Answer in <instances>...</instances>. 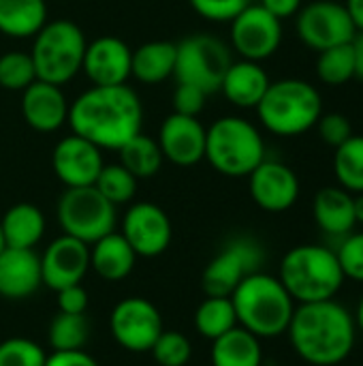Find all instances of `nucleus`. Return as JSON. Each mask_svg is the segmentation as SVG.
I'll list each match as a JSON object with an SVG mask.
<instances>
[{"label": "nucleus", "mask_w": 363, "mask_h": 366, "mask_svg": "<svg viewBox=\"0 0 363 366\" xmlns=\"http://www.w3.org/2000/svg\"><path fill=\"white\" fill-rule=\"evenodd\" d=\"M118 152H120V165H124L137 180L156 176L165 161L158 142L143 133L128 139Z\"/></svg>", "instance_id": "obj_29"}, {"label": "nucleus", "mask_w": 363, "mask_h": 366, "mask_svg": "<svg viewBox=\"0 0 363 366\" xmlns=\"http://www.w3.org/2000/svg\"><path fill=\"white\" fill-rule=\"evenodd\" d=\"M208 94L190 84H178L173 92V112L182 116H199L205 107Z\"/></svg>", "instance_id": "obj_41"}, {"label": "nucleus", "mask_w": 363, "mask_h": 366, "mask_svg": "<svg viewBox=\"0 0 363 366\" xmlns=\"http://www.w3.org/2000/svg\"><path fill=\"white\" fill-rule=\"evenodd\" d=\"M282 41V24L261 4H248L231 19V45L244 58L261 62L274 56Z\"/></svg>", "instance_id": "obj_12"}, {"label": "nucleus", "mask_w": 363, "mask_h": 366, "mask_svg": "<svg viewBox=\"0 0 363 366\" xmlns=\"http://www.w3.org/2000/svg\"><path fill=\"white\" fill-rule=\"evenodd\" d=\"M295 28L297 36L317 51L351 43L357 34L347 6L334 0H312L300 9Z\"/></svg>", "instance_id": "obj_10"}, {"label": "nucleus", "mask_w": 363, "mask_h": 366, "mask_svg": "<svg viewBox=\"0 0 363 366\" xmlns=\"http://www.w3.org/2000/svg\"><path fill=\"white\" fill-rule=\"evenodd\" d=\"M336 257L344 272V279L363 283V232H351L336 249Z\"/></svg>", "instance_id": "obj_38"}, {"label": "nucleus", "mask_w": 363, "mask_h": 366, "mask_svg": "<svg viewBox=\"0 0 363 366\" xmlns=\"http://www.w3.org/2000/svg\"><path fill=\"white\" fill-rule=\"evenodd\" d=\"M68 101L60 86L34 79L21 92V116L39 133H53L68 120Z\"/></svg>", "instance_id": "obj_20"}, {"label": "nucleus", "mask_w": 363, "mask_h": 366, "mask_svg": "<svg viewBox=\"0 0 363 366\" xmlns=\"http://www.w3.org/2000/svg\"><path fill=\"white\" fill-rule=\"evenodd\" d=\"M205 133L208 129L195 116L169 114L160 124L158 146L163 159L180 167L197 165L205 159Z\"/></svg>", "instance_id": "obj_18"}, {"label": "nucleus", "mask_w": 363, "mask_h": 366, "mask_svg": "<svg viewBox=\"0 0 363 366\" xmlns=\"http://www.w3.org/2000/svg\"><path fill=\"white\" fill-rule=\"evenodd\" d=\"M235 326H237V315L229 296H208L195 313L197 332L210 341L223 337Z\"/></svg>", "instance_id": "obj_30"}, {"label": "nucleus", "mask_w": 363, "mask_h": 366, "mask_svg": "<svg viewBox=\"0 0 363 366\" xmlns=\"http://www.w3.org/2000/svg\"><path fill=\"white\" fill-rule=\"evenodd\" d=\"M317 127H319L321 139L327 146H334V148L342 146L349 137L355 135L353 127H351V122H349V118L344 114H325V116L319 118Z\"/></svg>", "instance_id": "obj_40"}, {"label": "nucleus", "mask_w": 363, "mask_h": 366, "mask_svg": "<svg viewBox=\"0 0 363 366\" xmlns=\"http://www.w3.org/2000/svg\"><path fill=\"white\" fill-rule=\"evenodd\" d=\"M6 244H4V236H2V227H0V251L4 249Z\"/></svg>", "instance_id": "obj_49"}, {"label": "nucleus", "mask_w": 363, "mask_h": 366, "mask_svg": "<svg viewBox=\"0 0 363 366\" xmlns=\"http://www.w3.org/2000/svg\"><path fill=\"white\" fill-rule=\"evenodd\" d=\"M355 326H357V330L363 335V296L359 298V302H357V311H355Z\"/></svg>", "instance_id": "obj_48"}, {"label": "nucleus", "mask_w": 363, "mask_h": 366, "mask_svg": "<svg viewBox=\"0 0 363 366\" xmlns=\"http://www.w3.org/2000/svg\"><path fill=\"white\" fill-rule=\"evenodd\" d=\"M137 262V253L126 242V238L118 232L103 236L92 242L90 249V268L105 281H122L126 279Z\"/></svg>", "instance_id": "obj_24"}, {"label": "nucleus", "mask_w": 363, "mask_h": 366, "mask_svg": "<svg viewBox=\"0 0 363 366\" xmlns=\"http://www.w3.org/2000/svg\"><path fill=\"white\" fill-rule=\"evenodd\" d=\"M190 6L210 21H231L252 0H188Z\"/></svg>", "instance_id": "obj_39"}, {"label": "nucleus", "mask_w": 363, "mask_h": 366, "mask_svg": "<svg viewBox=\"0 0 363 366\" xmlns=\"http://www.w3.org/2000/svg\"><path fill=\"white\" fill-rule=\"evenodd\" d=\"M45 366H98V362L88 356L83 350L79 352H53L47 356Z\"/></svg>", "instance_id": "obj_43"}, {"label": "nucleus", "mask_w": 363, "mask_h": 366, "mask_svg": "<svg viewBox=\"0 0 363 366\" xmlns=\"http://www.w3.org/2000/svg\"><path fill=\"white\" fill-rule=\"evenodd\" d=\"M36 79L30 54L9 51L0 56V88L9 92H24Z\"/></svg>", "instance_id": "obj_35"}, {"label": "nucleus", "mask_w": 363, "mask_h": 366, "mask_svg": "<svg viewBox=\"0 0 363 366\" xmlns=\"http://www.w3.org/2000/svg\"><path fill=\"white\" fill-rule=\"evenodd\" d=\"M263 347L261 339L242 326L231 328L212 341V366H261Z\"/></svg>", "instance_id": "obj_25"}, {"label": "nucleus", "mask_w": 363, "mask_h": 366, "mask_svg": "<svg viewBox=\"0 0 363 366\" xmlns=\"http://www.w3.org/2000/svg\"><path fill=\"white\" fill-rule=\"evenodd\" d=\"M317 75L327 86H342L351 81L355 77V58H353L351 43L319 51Z\"/></svg>", "instance_id": "obj_33"}, {"label": "nucleus", "mask_w": 363, "mask_h": 366, "mask_svg": "<svg viewBox=\"0 0 363 366\" xmlns=\"http://www.w3.org/2000/svg\"><path fill=\"white\" fill-rule=\"evenodd\" d=\"M255 109L270 133L295 137L317 127L323 116V99L312 84L291 77L272 81Z\"/></svg>", "instance_id": "obj_5"}, {"label": "nucleus", "mask_w": 363, "mask_h": 366, "mask_svg": "<svg viewBox=\"0 0 363 366\" xmlns=\"http://www.w3.org/2000/svg\"><path fill=\"white\" fill-rule=\"evenodd\" d=\"M90 268V244L62 234L41 255L43 285L58 292L83 281Z\"/></svg>", "instance_id": "obj_16"}, {"label": "nucleus", "mask_w": 363, "mask_h": 366, "mask_svg": "<svg viewBox=\"0 0 363 366\" xmlns=\"http://www.w3.org/2000/svg\"><path fill=\"white\" fill-rule=\"evenodd\" d=\"M344 6L351 15L353 24H355L357 32H363V0H347Z\"/></svg>", "instance_id": "obj_46"}, {"label": "nucleus", "mask_w": 363, "mask_h": 366, "mask_svg": "<svg viewBox=\"0 0 363 366\" xmlns=\"http://www.w3.org/2000/svg\"><path fill=\"white\" fill-rule=\"evenodd\" d=\"M47 24L45 0H0V32L11 39L34 36Z\"/></svg>", "instance_id": "obj_28"}, {"label": "nucleus", "mask_w": 363, "mask_h": 366, "mask_svg": "<svg viewBox=\"0 0 363 366\" xmlns=\"http://www.w3.org/2000/svg\"><path fill=\"white\" fill-rule=\"evenodd\" d=\"M103 165L101 148L75 133L60 139L51 152V167L66 189L92 187Z\"/></svg>", "instance_id": "obj_15"}, {"label": "nucleus", "mask_w": 363, "mask_h": 366, "mask_svg": "<svg viewBox=\"0 0 363 366\" xmlns=\"http://www.w3.org/2000/svg\"><path fill=\"white\" fill-rule=\"evenodd\" d=\"M118 345L128 352H150L163 332L160 311L145 298H126L118 302L109 320Z\"/></svg>", "instance_id": "obj_13"}, {"label": "nucleus", "mask_w": 363, "mask_h": 366, "mask_svg": "<svg viewBox=\"0 0 363 366\" xmlns=\"http://www.w3.org/2000/svg\"><path fill=\"white\" fill-rule=\"evenodd\" d=\"M58 223L66 236L92 244L116 232V206L94 184L66 189L58 202Z\"/></svg>", "instance_id": "obj_9"}, {"label": "nucleus", "mask_w": 363, "mask_h": 366, "mask_svg": "<svg viewBox=\"0 0 363 366\" xmlns=\"http://www.w3.org/2000/svg\"><path fill=\"white\" fill-rule=\"evenodd\" d=\"M353 58H355V77L363 79V32H357L351 41Z\"/></svg>", "instance_id": "obj_45"}, {"label": "nucleus", "mask_w": 363, "mask_h": 366, "mask_svg": "<svg viewBox=\"0 0 363 366\" xmlns=\"http://www.w3.org/2000/svg\"><path fill=\"white\" fill-rule=\"evenodd\" d=\"M43 285L41 257L34 249L4 247L0 251V296L21 300L32 296Z\"/></svg>", "instance_id": "obj_21"}, {"label": "nucleus", "mask_w": 363, "mask_h": 366, "mask_svg": "<svg viewBox=\"0 0 363 366\" xmlns=\"http://www.w3.org/2000/svg\"><path fill=\"white\" fill-rule=\"evenodd\" d=\"M0 227L6 247L34 249L45 234V217L34 204H15L4 212Z\"/></svg>", "instance_id": "obj_26"}, {"label": "nucleus", "mask_w": 363, "mask_h": 366, "mask_svg": "<svg viewBox=\"0 0 363 366\" xmlns=\"http://www.w3.org/2000/svg\"><path fill=\"white\" fill-rule=\"evenodd\" d=\"M334 172L342 189L353 195L363 193V135H353L336 148Z\"/></svg>", "instance_id": "obj_32"}, {"label": "nucleus", "mask_w": 363, "mask_h": 366, "mask_svg": "<svg viewBox=\"0 0 363 366\" xmlns=\"http://www.w3.org/2000/svg\"><path fill=\"white\" fill-rule=\"evenodd\" d=\"M150 354L160 366H186L193 356V345L186 335L178 330H163Z\"/></svg>", "instance_id": "obj_36"}, {"label": "nucleus", "mask_w": 363, "mask_h": 366, "mask_svg": "<svg viewBox=\"0 0 363 366\" xmlns=\"http://www.w3.org/2000/svg\"><path fill=\"white\" fill-rule=\"evenodd\" d=\"M175 79L178 84H190L205 94L220 90L223 79L231 66V49L212 34H190L175 43Z\"/></svg>", "instance_id": "obj_8"}, {"label": "nucleus", "mask_w": 363, "mask_h": 366, "mask_svg": "<svg viewBox=\"0 0 363 366\" xmlns=\"http://www.w3.org/2000/svg\"><path fill=\"white\" fill-rule=\"evenodd\" d=\"M263 264L261 247L250 238L231 240L203 270L201 287L205 296H231L233 290Z\"/></svg>", "instance_id": "obj_11"}, {"label": "nucleus", "mask_w": 363, "mask_h": 366, "mask_svg": "<svg viewBox=\"0 0 363 366\" xmlns=\"http://www.w3.org/2000/svg\"><path fill=\"white\" fill-rule=\"evenodd\" d=\"M353 210H355V221H357V225H359V223L363 225V193L353 195Z\"/></svg>", "instance_id": "obj_47"}, {"label": "nucleus", "mask_w": 363, "mask_h": 366, "mask_svg": "<svg viewBox=\"0 0 363 366\" xmlns=\"http://www.w3.org/2000/svg\"><path fill=\"white\" fill-rule=\"evenodd\" d=\"M237 315V326L259 339H276L287 332L295 300L278 277L252 272L229 296Z\"/></svg>", "instance_id": "obj_3"}, {"label": "nucleus", "mask_w": 363, "mask_h": 366, "mask_svg": "<svg viewBox=\"0 0 363 366\" xmlns=\"http://www.w3.org/2000/svg\"><path fill=\"white\" fill-rule=\"evenodd\" d=\"M312 217L325 234L344 238L357 225L353 210V193L342 187L321 189L312 202Z\"/></svg>", "instance_id": "obj_23"}, {"label": "nucleus", "mask_w": 363, "mask_h": 366, "mask_svg": "<svg viewBox=\"0 0 363 366\" xmlns=\"http://www.w3.org/2000/svg\"><path fill=\"white\" fill-rule=\"evenodd\" d=\"M47 337L53 352H79L90 339V322L86 313L75 315L58 311V315L49 324Z\"/></svg>", "instance_id": "obj_31"}, {"label": "nucleus", "mask_w": 363, "mask_h": 366, "mask_svg": "<svg viewBox=\"0 0 363 366\" xmlns=\"http://www.w3.org/2000/svg\"><path fill=\"white\" fill-rule=\"evenodd\" d=\"M56 294H58V311L60 313H75V315H79V313L88 311L90 298H88V292L83 290L81 283L62 287Z\"/></svg>", "instance_id": "obj_42"}, {"label": "nucleus", "mask_w": 363, "mask_h": 366, "mask_svg": "<svg viewBox=\"0 0 363 366\" xmlns=\"http://www.w3.org/2000/svg\"><path fill=\"white\" fill-rule=\"evenodd\" d=\"M205 159L218 174L244 178L265 161V144L252 122L225 116L205 133Z\"/></svg>", "instance_id": "obj_6"}, {"label": "nucleus", "mask_w": 363, "mask_h": 366, "mask_svg": "<svg viewBox=\"0 0 363 366\" xmlns=\"http://www.w3.org/2000/svg\"><path fill=\"white\" fill-rule=\"evenodd\" d=\"M86 34L81 28L68 19L47 21L32 43L30 58L34 62L36 79L62 86L71 81L83 64L86 54Z\"/></svg>", "instance_id": "obj_7"}, {"label": "nucleus", "mask_w": 363, "mask_h": 366, "mask_svg": "<svg viewBox=\"0 0 363 366\" xmlns=\"http://www.w3.org/2000/svg\"><path fill=\"white\" fill-rule=\"evenodd\" d=\"M270 84L272 81L259 62L242 58L240 62H231L220 90L235 107L252 109L261 103Z\"/></svg>", "instance_id": "obj_22"}, {"label": "nucleus", "mask_w": 363, "mask_h": 366, "mask_svg": "<svg viewBox=\"0 0 363 366\" xmlns=\"http://www.w3.org/2000/svg\"><path fill=\"white\" fill-rule=\"evenodd\" d=\"M278 279L297 305L334 300L347 281L336 251L321 244H300L287 251Z\"/></svg>", "instance_id": "obj_4"}, {"label": "nucleus", "mask_w": 363, "mask_h": 366, "mask_svg": "<svg viewBox=\"0 0 363 366\" xmlns=\"http://www.w3.org/2000/svg\"><path fill=\"white\" fill-rule=\"evenodd\" d=\"M47 354L30 339L13 337L0 343V366H45Z\"/></svg>", "instance_id": "obj_37"}, {"label": "nucleus", "mask_w": 363, "mask_h": 366, "mask_svg": "<svg viewBox=\"0 0 363 366\" xmlns=\"http://www.w3.org/2000/svg\"><path fill=\"white\" fill-rule=\"evenodd\" d=\"M120 234L133 247L137 257H156L169 249L173 227L160 206L139 202L126 210Z\"/></svg>", "instance_id": "obj_14"}, {"label": "nucleus", "mask_w": 363, "mask_h": 366, "mask_svg": "<svg viewBox=\"0 0 363 366\" xmlns=\"http://www.w3.org/2000/svg\"><path fill=\"white\" fill-rule=\"evenodd\" d=\"M248 180L252 202L265 212H285L300 197L297 174L280 161H263Z\"/></svg>", "instance_id": "obj_17"}, {"label": "nucleus", "mask_w": 363, "mask_h": 366, "mask_svg": "<svg viewBox=\"0 0 363 366\" xmlns=\"http://www.w3.org/2000/svg\"><path fill=\"white\" fill-rule=\"evenodd\" d=\"M94 187L105 199H109L113 206H120V204H128L135 197L137 178L124 165L113 163V165H103Z\"/></svg>", "instance_id": "obj_34"}, {"label": "nucleus", "mask_w": 363, "mask_h": 366, "mask_svg": "<svg viewBox=\"0 0 363 366\" xmlns=\"http://www.w3.org/2000/svg\"><path fill=\"white\" fill-rule=\"evenodd\" d=\"M133 49L118 36H98L86 45L81 71L92 86H120L131 77Z\"/></svg>", "instance_id": "obj_19"}, {"label": "nucleus", "mask_w": 363, "mask_h": 366, "mask_svg": "<svg viewBox=\"0 0 363 366\" xmlns=\"http://www.w3.org/2000/svg\"><path fill=\"white\" fill-rule=\"evenodd\" d=\"M178 45L171 41H150L133 51L131 75L141 84H160L175 71Z\"/></svg>", "instance_id": "obj_27"}, {"label": "nucleus", "mask_w": 363, "mask_h": 366, "mask_svg": "<svg viewBox=\"0 0 363 366\" xmlns=\"http://www.w3.org/2000/svg\"><path fill=\"white\" fill-rule=\"evenodd\" d=\"M293 352L312 366L344 362L355 347L357 326L347 307L334 300L297 305L287 328Z\"/></svg>", "instance_id": "obj_2"}, {"label": "nucleus", "mask_w": 363, "mask_h": 366, "mask_svg": "<svg viewBox=\"0 0 363 366\" xmlns=\"http://www.w3.org/2000/svg\"><path fill=\"white\" fill-rule=\"evenodd\" d=\"M75 135L92 142L101 150H120L141 133L143 105L139 94L126 86H92L68 107Z\"/></svg>", "instance_id": "obj_1"}, {"label": "nucleus", "mask_w": 363, "mask_h": 366, "mask_svg": "<svg viewBox=\"0 0 363 366\" xmlns=\"http://www.w3.org/2000/svg\"><path fill=\"white\" fill-rule=\"evenodd\" d=\"M259 4L265 11H270L274 17H278L280 21L285 17H293L302 9V0H261Z\"/></svg>", "instance_id": "obj_44"}]
</instances>
